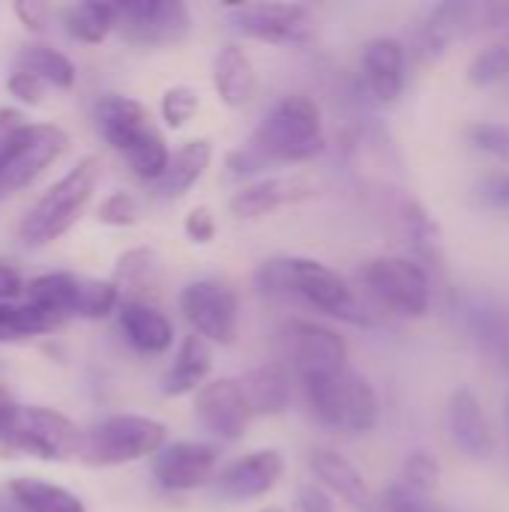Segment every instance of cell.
Wrapping results in <instances>:
<instances>
[{"mask_svg": "<svg viewBox=\"0 0 509 512\" xmlns=\"http://www.w3.org/2000/svg\"><path fill=\"white\" fill-rule=\"evenodd\" d=\"M255 285L267 297H297L306 306L333 318L363 327L375 324L372 315L360 312L348 279L315 258H270L258 267Z\"/></svg>", "mask_w": 509, "mask_h": 512, "instance_id": "cell-1", "label": "cell"}, {"mask_svg": "<svg viewBox=\"0 0 509 512\" xmlns=\"http://www.w3.org/2000/svg\"><path fill=\"white\" fill-rule=\"evenodd\" d=\"M324 144L327 138H324L321 108L312 96H303V93L282 96L264 114V120L258 123L249 141V147L258 150L270 165L273 162H288V165L309 162L324 150Z\"/></svg>", "mask_w": 509, "mask_h": 512, "instance_id": "cell-2", "label": "cell"}, {"mask_svg": "<svg viewBox=\"0 0 509 512\" xmlns=\"http://www.w3.org/2000/svg\"><path fill=\"white\" fill-rule=\"evenodd\" d=\"M102 174V162L99 156H84L78 159L24 216L18 234L27 246H45L54 243L57 237H63L75 219L81 216V210L90 204L96 183Z\"/></svg>", "mask_w": 509, "mask_h": 512, "instance_id": "cell-3", "label": "cell"}, {"mask_svg": "<svg viewBox=\"0 0 509 512\" xmlns=\"http://www.w3.org/2000/svg\"><path fill=\"white\" fill-rule=\"evenodd\" d=\"M303 390L312 414L330 429L348 435H369L378 426V414H381L378 393L369 384V378L354 369H345L336 378L306 381Z\"/></svg>", "mask_w": 509, "mask_h": 512, "instance_id": "cell-4", "label": "cell"}, {"mask_svg": "<svg viewBox=\"0 0 509 512\" xmlns=\"http://www.w3.org/2000/svg\"><path fill=\"white\" fill-rule=\"evenodd\" d=\"M165 447V426L141 414H114L99 420L81 435L78 459L90 468H117Z\"/></svg>", "mask_w": 509, "mask_h": 512, "instance_id": "cell-5", "label": "cell"}, {"mask_svg": "<svg viewBox=\"0 0 509 512\" xmlns=\"http://www.w3.org/2000/svg\"><path fill=\"white\" fill-rule=\"evenodd\" d=\"M81 429L51 408L36 405H12L0 426V450L27 453L42 462H63L78 456L81 450Z\"/></svg>", "mask_w": 509, "mask_h": 512, "instance_id": "cell-6", "label": "cell"}, {"mask_svg": "<svg viewBox=\"0 0 509 512\" xmlns=\"http://www.w3.org/2000/svg\"><path fill=\"white\" fill-rule=\"evenodd\" d=\"M69 138L54 123H24L0 138V189L3 195L33 183L63 150Z\"/></svg>", "mask_w": 509, "mask_h": 512, "instance_id": "cell-7", "label": "cell"}, {"mask_svg": "<svg viewBox=\"0 0 509 512\" xmlns=\"http://www.w3.org/2000/svg\"><path fill=\"white\" fill-rule=\"evenodd\" d=\"M369 294L405 318H426L432 309L429 270L414 258H375L363 270Z\"/></svg>", "mask_w": 509, "mask_h": 512, "instance_id": "cell-8", "label": "cell"}, {"mask_svg": "<svg viewBox=\"0 0 509 512\" xmlns=\"http://www.w3.org/2000/svg\"><path fill=\"white\" fill-rule=\"evenodd\" d=\"M180 312L210 345H231L240 324V297L222 279H195L180 291Z\"/></svg>", "mask_w": 509, "mask_h": 512, "instance_id": "cell-9", "label": "cell"}, {"mask_svg": "<svg viewBox=\"0 0 509 512\" xmlns=\"http://www.w3.org/2000/svg\"><path fill=\"white\" fill-rule=\"evenodd\" d=\"M228 24L240 36L255 39V42H267V45H300L315 30L309 6L279 3V0L231 3L228 6Z\"/></svg>", "mask_w": 509, "mask_h": 512, "instance_id": "cell-10", "label": "cell"}, {"mask_svg": "<svg viewBox=\"0 0 509 512\" xmlns=\"http://www.w3.org/2000/svg\"><path fill=\"white\" fill-rule=\"evenodd\" d=\"M114 30L138 45H174L192 33V12L180 0L114 3Z\"/></svg>", "mask_w": 509, "mask_h": 512, "instance_id": "cell-11", "label": "cell"}, {"mask_svg": "<svg viewBox=\"0 0 509 512\" xmlns=\"http://www.w3.org/2000/svg\"><path fill=\"white\" fill-rule=\"evenodd\" d=\"M288 357L294 366V375L300 384L306 381H321V378H336L348 369V345L345 339L318 321H291L288 330Z\"/></svg>", "mask_w": 509, "mask_h": 512, "instance_id": "cell-12", "label": "cell"}, {"mask_svg": "<svg viewBox=\"0 0 509 512\" xmlns=\"http://www.w3.org/2000/svg\"><path fill=\"white\" fill-rule=\"evenodd\" d=\"M93 117H96V129L105 138V144H111L126 162L135 153H141L147 144L162 138L150 111L138 99H129V96H117V93L102 96L96 102Z\"/></svg>", "mask_w": 509, "mask_h": 512, "instance_id": "cell-13", "label": "cell"}, {"mask_svg": "<svg viewBox=\"0 0 509 512\" xmlns=\"http://www.w3.org/2000/svg\"><path fill=\"white\" fill-rule=\"evenodd\" d=\"M195 417L198 423L219 441H240L249 429V420L255 417L243 384L234 378H216L207 381L195 393Z\"/></svg>", "mask_w": 509, "mask_h": 512, "instance_id": "cell-14", "label": "cell"}, {"mask_svg": "<svg viewBox=\"0 0 509 512\" xmlns=\"http://www.w3.org/2000/svg\"><path fill=\"white\" fill-rule=\"evenodd\" d=\"M219 450L201 441H174L153 456V477L168 492H192L213 480Z\"/></svg>", "mask_w": 509, "mask_h": 512, "instance_id": "cell-15", "label": "cell"}, {"mask_svg": "<svg viewBox=\"0 0 509 512\" xmlns=\"http://www.w3.org/2000/svg\"><path fill=\"white\" fill-rule=\"evenodd\" d=\"M315 192L318 186L306 174H276V177H261L243 186L240 192H234L228 207L237 219H261L273 210L309 201Z\"/></svg>", "mask_w": 509, "mask_h": 512, "instance_id": "cell-16", "label": "cell"}, {"mask_svg": "<svg viewBox=\"0 0 509 512\" xmlns=\"http://www.w3.org/2000/svg\"><path fill=\"white\" fill-rule=\"evenodd\" d=\"M282 474H285V459L279 450H255L231 462L216 477V492L225 501H255L273 492Z\"/></svg>", "mask_w": 509, "mask_h": 512, "instance_id": "cell-17", "label": "cell"}, {"mask_svg": "<svg viewBox=\"0 0 509 512\" xmlns=\"http://www.w3.org/2000/svg\"><path fill=\"white\" fill-rule=\"evenodd\" d=\"M447 429H450V441L459 453H465L474 462H486L495 456V435L492 426L486 420V411L480 405V399L468 390L459 387L450 396L447 405Z\"/></svg>", "mask_w": 509, "mask_h": 512, "instance_id": "cell-18", "label": "cell"}, {"mask_svg": "<svg viewBox=\"0 0 509 512\" xmlns=\"http://www.w3.org/2000/svg\"><path fill=\"white\" fill-rule=\"evenodd\" d=\"M363 81L378 102H396L405 87V45L393 36H375L363 45Z\"/></svg>", "mask_w": 509, "mask_h": 512, "instance_id": "cell-19", "label": "cell"}, {"mask_svg": "<svg viewBox=\"0 0 509 512\" xmlns=\"http://www.w3.org/2000/svg\"><path fill=\"white\" fill-rule=\"evenodd\" d=\"M477 12H480V6L462 3V0H447V3L432 6L417 30V51L426 60H441L444 51L474 27Z\"/></svg>", "mask_w": 509, "mask_h": 512, "instance_id": "cell-20", "label": "cell"}, {"mask_svg": "<svg viewBox=\"0 0 509 512\" xmlns=\"http://www.w3.org/2000/svg\"><path fill=\"white\" fill-rule=\"evenodd\" d=\"M309 468H312L318 486H324L333 498H342L354 510H372V492H369L363 474L342 453L318 447V450L309 453Z\"/></svg>", "mask_w": 509, "mask_h": 512, "instance_id": "cell-21", "label": "cell"}, {"mask_svg": "<svg viewBox=\"0 0 509 512\" xmlns=\"http://www.w3.org/2000/svg\"><path fill=\"white\" fill-rule=\"evenodd\" d=\"M120 318V330L126 336V342L147 357L165 354L174 342V324L168 321L165 312H159L153 303L147 300H126L117 309Z\"/></svg>", "mask_w": 509, "mask_h": 512, "instance_id": "cell-22", "label": "cell"}, {"mask_svg": "<svg viewBox=\"0 0 509 512\" xmlns=\"http://www.w3.org/2000/svg\"><path fill=\"white\" fill-rule=\"evenodd\" d=\"M213 87L228 108H243L258 93V72L240 45H222L213 60Z\"/></svg>", "mask_w": 509, "mask_h": 512, "instance_id": "cell-23", "label": "cell"}, {"mask_svg": "<svg viewBox=\"0 0 509 512\" xmlns=\"http://www.w3.org/2000/svg\"><path fill=\"white\" fill-rule=\"evenodd\" d=\"M213 369V348L207 339H201L198 333H189L180 348L177 357L171 363V369L162 378V393L165 396H189L198 393Z\"/></svg>", "mask_w": 509, "mask_h": 512, "instance_id": "cell-24", "label": "cell"}, {"mask_svg": "<svg viewBox=\"0 0 509 512\" xmlns=\"http://www.w3.org/2000/svg\"><path fill=\"white\" fill-rule=\"evenodd\" d=\"M210 159H213V144L210 138H192L186 141L177 153H171V162H168V171L162 174L156 186V195L162 198H180L186 195L201 177L204 171L210 168Z\"/></svg>", "mask_w": 509, "mask_h": 512, "instance_id": "cell-25", "label": "cell"}, {"mask_svg": "<svg viewBox=\"0 0 509 512\" xmlns=\"http://www.w3.org/2000/svg\"><path fill=\"white\" fill-rule=\"evenodd\" d=\"M240 384H243L252 414H258V417H279L291 405V378L276 363L246 372V378Z\"/></svg>", "mask_w": 509, "mask_h": 512, "instance_id": "cell-26", "label": "cell"}, {"mask_svg": "<svg viewBox=\"0 0 509 512\" xmlns=\"http://www.w3.org/2000/svg\"><path fill=\"white\" fill-rule=\"evenodd\" d=\"M78 288H81V276H72V273H45V276L27 282V288H24L27 300L24 303L42 309L45 315H51L57 321H66L78 309Z\"/></svg>", "mask_w": 509, "mask_h": 512, "instance_id": "cell-27", "label": "cell"}, {"mask_svg": "<svg viewBox=\"0 0 509 512\" xmlns=\"http://www.w3.org/2000/svg\"><path fill=\"white\" fill-rule=\"evenodd\" d=\"M465 324H468V333L477 339V345L501 366H509V324L504 321V315L483 303V300H474L468 303L465 309Z\"/></svg>", "mask_w": 509, "mask_h": 512, "instance_id": "cell-28", "label": "cell"}, {"mask_svg": "<svg viewBox=\"0 0 509 512\" xmlns=\"http://www.w3.org/2000/svg\"><path fill=\"white\" fill-rule=\"evenodd\" d=\"M9 495L27 512H84V504L69 489L42 483L36 477H21L9 483Z\"/></svg>", "mask_w": 509, "mask_h": 512, "instance_id": "cell-29", "label": "cell"}, {"mask_svg": "<svg viewBox=\"0 0 509 512\" xmlns=\"http://www.w3.org/2000/svg\"><path fill=\"white\" fill-rule=\"evenodd\" d=\"M18 69L36 75L45 87H54V90H69L75 84V66H72V60L66 54H60L57 48L42 45V42H30V45L21 48Z\"/></svg>", "mask_w": 509, "mask_h": 512, "instance_id": "cell-30", "label": "cell"}, {"mask_svg": "<svg viewBox=\"0 0 509 512\" xmlns=\"http://www.w3.org/2000/svg\"><path fill=\"white\" fill-rule=\"evenodd\" d=\"M63 21L72 39L99 45L114 30V3H75L63 12Z\"/></svg>", "mask_w": 509, "mask_h": 512, "instance_id": "cell-31", "label": "cell"}, {"mask_svg": "<svg viewBox=\"0 0 509 512\" xmlns=\"http://www.w3.org/2000/svg\"><path fill=\"white\" fill-rule=\"evenodd\" d=\"M63 321L45 315L30 303H0V342H21L30 336H42L57 330Z\"/></svg>", "mask_w": 509, "mask_h": 512, "instance_id": "cell-32", "label": "cell"}, {"mask_svg": "<svg viewBox=\"0 0 509 512\" xmlns=\"http://www.w3.org/2000/svg\"><path fill=\"white\" fill-rule=\"evenodd\" d=\"M156 270H159V258L153 249L147 246H135V249H126L120 258H117V267H114V285L123 291H147L153 288L156 282Z\"/></svg>", "mask_w": 509, "mask_h": 512, "instance_id": "cell-33", "label": "cell"}, {"mask_svg": "<svg viewBox=\"0 0 509 512\" xmlns=\"http://www.w3.org/2000/svg\"><path fill=\"white\" fill-rule=\"evenodd\" d=\"M402 213H405L408 237H411L417 255H420L426 264H435V267H438V261H441V228H438V222L429 216V210H426L420 201H405ZM423 261H420V264H423Z\"/></svg>", "mask_w": 509, "mask_h": 512, "instance_id": "cell-34", "label": "cell"}, {"mask_svg": "<svg viewBox=\"0 0 509 512\" xmlns=\"http://www.w3.org/2000/svg\"><path fill=\"white\" fill-rule=\"evenodd\" d=\"M509 78V39L492 42L468 63V81L474 87H495Z\"/></svg>", "mask_w": 509, "mask_h": 512, "instance_id": "cell-35", "label": "cell"}, {"mask_svg": "<svg viewBox=\"0 0 509 512\" xmlns=\"http://www.w3.org/2000/svg\"><path fill=\"white\" fill-rule=\"evenodd\" d=\"M114 309H120V288L114 279H81L78 288V318H108Z\"/></svg>", "mask_w": 509, "mask_h": 512, "instance_id": "cell-36", "label": "cell"}, {"mask_svg": "<svg viewBox=\"0 0 509 512\" xmlns=\"http://www.w3.org/2000/svg\"><path fill=\"white\" fill-rule=\"evenodd\" d=\"M438 477H441L438 459L426 450H414V453H408V459L402 465L399 483L408 486L411 492L423 495V498H432V492L438 489Z\"/></svg>", "mask_w": 509, "mask_h": 512, "instance_id": "cell-37", "label": "cell"}, {"mask_svg": "<svg viewBox=\"0 0 509 512\" xmlns=\"http://www.w3.org/2000/svg\"><path fill=\"white\" fill-rule=\"evenodd\" d=\"M198 105H201V96H198L195 87H186V84L168 87L162 93V120H165V126L168 129L186 126L198 114Z\"/></svg>", "mask_w": 509, "mask_h": 512, "instance_id": "cell-38", "label": "cell"}, {"mask_svg": "<svg viewBox=\"0 0 509 512\" xmlns=\"http://www.w3.org/2000/svg\"><path fill=\"white\" fill-rule=\"evenodd\" d=\"M465 135L474 150L509 165V123H474Z\"/></svg>", "mask_w": 509, "mask_h": 512, "instance_id": "cell-39", "label": "cell"}, {"mask_svg": "<svg viewBox=\"0 0 509 512\" xmlns=\"http://www.w3.org/2000/svg\"><path fill=\"white\" fill-rule=\"evenodd\" d=\"M96 219L102 225H111V228H129L138 222V201L129 195V192H111L99 210H96Z\"/></svg>", "mask_w": 509, "mask_h": 512, "instance_id": "cell-40", "label": "cell"}, {"mask_svg": "<svg viewBox=\"0 0 509 512\" xmlns=\"http://www.w3.org/2000/svg\"><path fill=\"white\" fill-rule=\"evenodd\" d=\"M384 512H444L441 507L432 504V498H423L417 492H411L402 483H393L384 492Z\"/></svg>", "mask_w": 509, "mask_h": 512, "instance_id": "cell-41", "label": "cell"}, {"mask_svg": "<svg viewBox=\"0 0 509 512\" xmlns=\"http://www.w3.org/2000/svg\"><path fill=\"white\" fill-rule=\"evenodd\" d=\"M183 231H186L189 243H195V246L213 243V237H216V216H213V210L210 207H192L186 213V219H183Z\"/></svg>", "mask_w": 509, "mask_h": 512, "instance_id": "cell-42", "label": "cell"}, {"mask_svg": "<svg viewBox=\"0 0 509 512\" xmlns=\"http://www.w3.org/2000/svg\"><path fill=\"white\" fill-rule=\"evenodd\" d=\"M477 198H480V204L489 207V210L509 213V171H504V174H489V177L477 186Z\"/></svg>", "mask_w": 509, "mask_h": 512, "instance_id": "cell-43", "label": "cell"}, {"mask_svg": "<svg viewBox=\"0 0 509 512\" xmlns=\"http://www.w3.org/2000/svg\"><path fill=\"white\" fill-rule=\"evenodd\" d=\"M6 87H9V93H12L18 102H24V105H39V102L45 99V84H42L36 75L24 72V69H15V72L9 75Z\"/></svg>", "mask_w": 509, "mask_h": 512, "instance_id": "cell-44", "label": "cell"}, {"mask_svg": "<svg viewBox=\"0 0 509 512\" xmlns=\"http://www.w3.org/2000/svg\"><path fill=\"white\" fill-rule=\"evenodd\" d=\"M270 162L258 153V150H252L249 144L246 147H237V150H231L228 156H225V168L234 174V177H252V174H258V171H264Z\"/></svg>", "mask_w": 509, "mask_h": 512, "instance_id": "cell-45", "label": "cell"}, {"mask_svg": "<svg viewBox=\"0 0 509 512\" xmlns=\"http://www.w3.org/2000/svg\"><path fill=\"white\" fill-rule=\"evenodd\" d=\"M297 512H336L333 495L318 483H303L297 489Z\"/></svg>", "mask_w": 509, "mask_h": 512, "instance_id": "cell-46", "label": "cell"}, {"mask_svg": "<svg viewBox=\"0 0 509 512\" xmlns=\"http://www.w3.org/2000/svg\"><path fill=\"white\" fill-rule=\"evenodd\" d=\"M27 285L21 282L18 270L6 261H0V303H9L12 297H18Z\"/></svg>", "mask_w": 509, "mask_h": 512, "instance_id": "cell-47", "label": "cell"}, {"mask_svg": "<svg viewBox=\"0 0 509 512\" xmlns=\"http://www.w3.org/2000/svg\"><path fill=\"white\" fill-rule=\"evenodd\" d=\"M15 12L27 24V30H33V33H42L45 24H48V9L42 3H18Z\"/></svg>", "mask_w": 509, "mask_h": 512, "instance_id": "cell-48", "label": "cell"}, {"mask_svg": "<svg viewBox=\"0 0 509 512\" xmlns=\"http://www.w3.org/2000/svg\"><path fill=\"white\" fill-rule=\"evenodd\" d=\"M24 126V114L15 111V108H0V138L12 135L15 129Z\"/></svg>", "mask_w": 509, "mask_h": 512, "instance_id": "cell-49", "label": "cell"}, {"mask_svg": "<svg viewBox=\"0 0 509 512\" xmlns=\"http://www.w3.org/2000/svg\"><path fill=\"white\" fill-rule=\"evenodd\" d=\"M12 405H15V402H12V396L0 387V426H3V420H6V414L12 411Z\"/></svg>", "mask_w": 509, "mask_h": 512, "instance_id": "cell-50", "label": "cell"}, {"mask_svg": "<svg viewBox=\"0 0 509 512\" xmlns=\"http://www.w3.org/2000/svg\"><path fill=\"white\" fill-rule=\"evenodd\" d=\"M504 429H507V438H509V396L504 399Z\"/></svg>", "mask_w": 509, "mask_h": 512, "instance_id": "cell-51", "label": "cell"}, {"mask_svg": "<svg viewBox=\"0 0 509 512\" xmlns=\"http://www.w3.org/2000/svg\"><path fill=\"white\" fill-rule=\"evenodd\" d=\"M258 512H285L282 507H264V510H258Z\"/></svg>", "mask_w": 509, "mask_h": 512, "instance_id": "cell-52", "label": "cell"}, {"mask_svg": "<svg viewBox=\"0 0 509 512\" xmlns=\"http://www.w3.org/2000/svg\"><path fill=\"white\" fill-rule=\"evenodd\" d=\"M3 198H6V195H3V189H0V201H3Z\"/></svg>", "mask_w": 509, "mask_h": 512, "instance_id": "cell-53", "label": "cell"}]
</instances>
